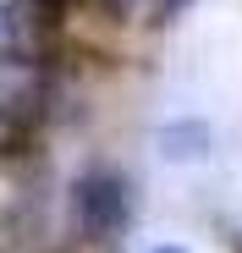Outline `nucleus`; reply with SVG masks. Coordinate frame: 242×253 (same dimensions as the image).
Listing matches in <instances>:
<instances>
[{
	"mask_svg": "<svg viewBox=\"0 0 242 253\" xmlns=\"http://www.w3.org/2000/svg\"><path fill=\"white\" fill-rule=\"evenodd\" d=\"M72 220H77V231H83L88 242L121 237L127 220H132V182L121 171H110V165L83 171L72 182Z\"/></svg>",
	"mask_w": 242,
	"mask_h": 253,
	"instance_id": "f257e3e1",
	"label": "nucleus"
},
{
	"mask_svg": "<svg viewBox=\"0 0 242 253\" xmlns=\"http://www.w3.org/2000/svg\"><path fill=\"white\" fill-rule=\"evenodd\" d=\"M209 149H215V126L198 121V116H182V121L160 126V154L171 165H198V160H209Z\"/></svg>",
	"mask_w": 242,
	"mask_h": 253,
	"instance_id": "f03ea898",
	"label": "nucleus"
},
{
	"mask_svg": "<svg viewBox=\"0 0 242 253\" xmlns=\"http://www.w3.org/2000/svg\"><path fill=\"white\" fill-rule=\"evenodd\" d=\"M127 22H171L176 11H187L193 0H110Z\"/></svg>",
	"mask_w": 242,
	"mask_h": 253,
	"instance_id": "7ed1b4c3",
	"label": "nucleus"
},
{
	"mask_svg": "<svg viewBox=\"0 0 242 253\" xmlns=\"http://www.w3.org/2000/svg\"><path fill=\"white\" fill-rule=\"evenodd\" d=\"M143 253H193V248H187V242H176V237H171V242H154V248H143Z\"/></svg>",
	"mask_w": 242,
	"mask_h": 253,
	"instance_id": "20e7f679",
	"label": "nucleus"
}]
</instances>
